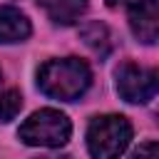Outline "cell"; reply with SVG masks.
<instances>
[{
  "instance_id": "cell-1",
  "label": "cell",
  "mask_w": 159,
  "mask_h": 159,
  "mask_svg": "<svg viewBox=\"0 0 159 159\" xmlns=\"http://www.w3.org/2000/svg\"><path fill=\"white\" fill-rule=\"evenodd\" d=\"M92 82V72L84 60L77 57H65V60H47L40 72H37V84L40 89L62 102H75L87 92Z\"/></svg>"
},
{
  "instance_id": "cell-2",
  "label": "cell",
  "mask_w": 159,
  "mask_h": 159,
  "mask_svg": "<svg viewBox=\"0 0 159 159\" xmlns=\"http://www.w3.org/2000/svg\"><path fill=\"white\" fill-rule=\"evenodd\" d=\"M132 124L122 114L94 117L87 127V149L94 159H119V154L129 147Z\"/></svg>"
},
{
  "instance_id": "cell-3",
  "label": "cell",
  "mask_w": 159,
  "mask_h": 159,
  "mask_svg": "<svg viewBox=\"0 0 159 159\" xmlns=\"http://www.w3.org/2000/svg\"><path fill=\"white\" fill-rule=\"evenodd\" d=\"M70 134H72V124L67 114H62L60 109L32 112L20 124V132H17V137L30 147H62L67 144Z\"/></svg>"
},
{
  "instance_id": "cell-4",
  "label": "cell",
  "mask_w": 159,
  "mask_h": 159,
  "mask_svg": "<svg viewBox=\"0 0 159 159\" xmlns=\"http://www.w3.org/2000/svg\"><path fill=\"white\" fill-rule=\"evenodd\" d=\"M114 77H117V92L122 94V99H127L132 104L149 102L157 94V72L154 70H144L132 62H124L117 67Z\"/></svg>"
},
{
  "instance_id": "cell-5",
  "label": "cell",
  "mask_w": 159,
  "mask_h": 159,
  "mask_svg": "<svg viewBox=\"0 0 159 159\" xmlns=\"http://www.w3.org/2000/svg\"><path fill=\"white\" fill-rule=\"evenodd\" d=\"M159 15H157V0H137L129 5V25L137 40L152 45L157 42V30H159Z\"/></svg>"
},
{
  "instance_id": "cell-6",
  "label": "cell",
  "mask_w": 159,
  "mask_h": 159,
  "mask_svg": "<svg viewBox=\"0 0 159 159\" xmlns=\"http://www.w3.org/2000/svg\"><path fill=\"white\" fill-rule=\"evenodd\" d=\"M37 2L57 25H72L87 10V0H37Z\"/></svg>"
},
{
  "instance_id": "cell-7",
  "label": "cell",
  "mask_w": 159,
  "mask_h": 159,
  "mask_svg": "<svg viewBox=\"0 0 159 159\" xmlns=\"http://www.w3.org/2000/svg\"><path fill=\"white\" fill-rule=\"evenodd\" d=\"M30 35V20L17 7H0V42H20Z\"/></svg>"
},
{
  "instance_id": "cell-8",
  "label": "cell",
  "mask_w": 159,
  "mask_h": 159,
  "mask_svg": "<svg viewBox=\"0 0 159 159\" xmlns=\"http://www.w3.org/2000/svg\"><path fill=\"white\" fill-rule=\"evenodd\" d=\"M80 37L97 52V55H107L109 52V30L102 22H87L80 27Z\"/></svg>"
},
{
  "instance_id": "cell-9",
  "label": "cell",
  "mask_w": 159,
  "mask_h": 159,
  "mask_svg": "<svg viewBox=\"0 0 159 159\" xmlns=\"http://www.w3.org/2000/svg\"><path fill=\"white\" fill-rule=\"evenodd\" d=\"M22 109V97L15 89H7L0 94V122H10L17 117V112Z\"/></svg>"
},
{
  "instance_id": "cell-10",
  "label": "cell",
  "mask_w": 159,
  "mask_h": 159,
  "mask_svg": "<svg viewBox=\"0 0 159 159\" xmlns=\"http://www.w3.org/2000/svg\"><path fill=\"white\" fill-rule=\"evenodd\" d=\"M132 159H159V152H157V142L149 139L144 144H139V149L132 154Z\"/></svg>"
}]
</instances>
